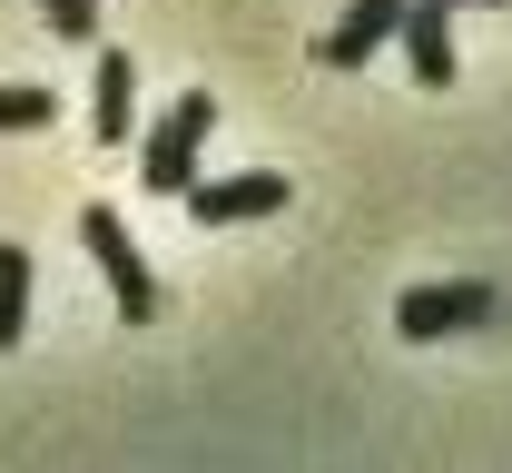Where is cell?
Returning a JSON list of instances; mask_svg holds the SVG:
<instances>
[{
    "label": "cell",
    "mask_w": 512,
    "mask_h": 473,
    "mask_svg": "<svg viewBox=\"0 0 512 473\" xmlns=\"http://www.w3.org/2000/svg\"><path fill=\"white\" fill-rule=\"evenodd\" d=\"M207 119H217V99H207V89H178V99L158 109V129L138 138V188H148V198H188V188H197Z\"/></svg>",
    "instance_id": "1"
},
{
    "label": "cell",
    "mask_w": 512,
    "mask_h": 473,
    "mask_svg": "<svg viewBox=\"0 0 512 473\" xmlns=\"http://www.w3.org/2000/svg\"><path fill=\"white\" fill-rule=\"evenodd\" d=\"M79 247H89V267L109 276L119 326H148V316H158V276H148V257H138L128 217H119V207H79Z\"/></svg>",
    "instance_id": "2"
},
{
    "label": "cell",
    "mask_w": 512,
    "mask_h": 473,
    "mask_svg": "<svg viewBox=\"0 0 512 473\" xmlns=\"http://www.w3.org/2000/svg\"><path fill=\"white\" fill-rule=\"evenodd\" d=\"M503 296L483 276H453V286H404L394 296V336L404 345H434V336H463V326H493Z\"/></svg>",
    "instance_id": "3"
},
{
    "label": "cell",
    "mask_w": 512,
    "mask_h": 473,
    "mask_svg": "<svg viewBox=\"0 0 512 473\" xmlns=\"http://www.w3.org/2000/svg\"><path fill=\"white\" fill-rule=\"evenodd\" d=\"M276 207H286V178L276 168H237V178H197L188 188L197 227H247V217H276Z\"/></svg>",
    "instance_id": "4"
},
{
    "label": "cell",
    "mask_w": 512,
    "mask_h": 473,
    "mask_svg": "<svg viewBox=\"0 0 512 473\" xmlns=\"http://www.w3.org/2000/svg\"><path fill=\"white\" fill-rule=\"evenodd\" d=\"M404 69H414V89H453V10L444 0H404Z\"/></svg>",
    "instance_id": "5"
},
{
    "label": "cell",
    "mask_w": 512,
    "mask_h": 473,
    "mask_svg": "<svg viewBox=\"0 0 512 473\" xmlns=\"http://www.w3.org/2000/svg\"><path fill=\"white\" fill-rule=\"evenodd\" d=\"M394 30H404V0H355V10H345V20L316 40V60H325V69H365Z\"/></svg>",
    "instance_id": "6"
},
{
    "label": "cell",
    "mask_w": 512,
    "mask_h": 473,
    "mask_svg": "<svg viewBox=\"0 0 512 473\" xmlns=\"http://www.w3.org/2000/svg\"><path fill=\"white\" fill-rule=\"evenodd\" d=\"M128 109H138V69H128V50H99V79H89V129H99V148L128 138Z\"/></svg>",
    "instance_id": "7"
},
{
    "label": "cell",
    "mask_w": 512,
    "mask_h": 473,
    "mask_svg": "<svg viewBox=\"0 0 512 473\" xmlns=\"http://www.w3.org/2000/svg\"><path fill=\"white\" fill-rule=\"evenodd\" d=\"M20 316H30V247L0 237V355L20 345Z\"/></svg>",
    "instance_id": "8"
},
{
    "label": "cell",
    "mask_w": 512,
    "mask_h": 473,
    "mask_svg": "<svg viewBox=\"0 0 512 473\" xmlns=\"http://www.w3.org/2000/svg\"><path fill=\"white\" fill-rule=\"evenodd\" d=\"M50 119H60V99H50V89H40V79H0V129H50Z\"/></svg>",
    "instance_id": "9"
},
{
    "label": "cell",
    "mask_w": 512,
    "mask_h": 473,
    "mask_svg": "<svg viewBox=\"0 0 512 473\" xmlns=\"http://www.w3.org/2000/svg\"><path fill=\"white\" fill-rule=\"evenodd\" d=\"M40 20H50L60 40H99V0H40Z\"/></svg>",
    "instance_id": "10"
},
{
    "label": "cell",
    "mask_w": 512,
    "mask_h": 473,
    "mask_svg": "<svg viewBox=\"0 0 512 473\" xmlns=\"http://www.w3.org/2000/svg\"><path fill=\"white\" fill-rule=\"evenodd\" d=\"M444 10H503V0H444Z\"/></svg>",
    "instance_id": "11"
}]
</instances>
